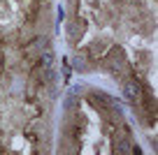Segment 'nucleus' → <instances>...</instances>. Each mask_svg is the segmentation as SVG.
Here are the masks:
<instances>
[{"mask_svg": "<svg viewBox=\"0 0 158 155\" xmlns=\"http://www.w3.org/2000/svg\"><path fill=\"white\" fill-rule=\"evenodd\" d=\"M123 93H126V97H128L130 102H135V104H137V102H142V95H144L135 81H128V83H126V86H123Z\"/></svg>", "mask_w": 158, "mask_h": 155, "instance_id": "nucleus-1", "label": "nucleus"}]
</instances>
